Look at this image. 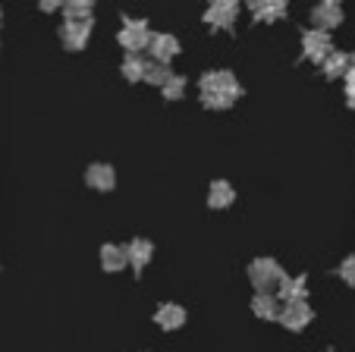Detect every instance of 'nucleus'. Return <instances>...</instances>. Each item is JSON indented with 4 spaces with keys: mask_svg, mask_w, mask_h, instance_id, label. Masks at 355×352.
<instances>
[{
    "mask_svg": "<svg viewBox=\"0 0 355 352\" xmlns=\"http://www.w3.org/2000/svg\"><path fill=\"white\" fill-rule=\"evenodd\" d=\"M280 299H286V305L289 302H302L305 299V277H283V283H280Z\"/></svg>",
    "mask_w": 355,
    "mask_h": 352,
    "instance_id": "obj_15",
    "label": "nucleus"
},
{
    "mask_svg": "<svg viewBox=\"0 0 355 352\" xmlns=\"http://www.w3.org/2000/svg\"><path fill=\"white\" fill-rule=\"evenodd\" d=\"M302 47H305V57L315 63H324L330 57V35L327 32H318V28H311V32H305V38H302Z\"/></svg>",
    "mask_w": 355,
    "mask_h": 352,
    "instance_id": "obj_6",
    "label": "nucleus"
},
{
    "mask_svg": "<svg viewBox=\"0 0 355 352\" xmlns=\"http://www.w3.org/2000/svg\"><path fill=\"white\" fill-rule=\"evenodd\" d=\"M145 79L151 82V85H167V82L173 79V73H170L167 63H145Z\"/></svg>",
    "mask_w": 355,
    "mask_h": 352,
    "instance_id": "obj_20",
    "label": "nucleus"
},
{
    "mask_svg": "<svg viewBox=\"0 0 355 352\" xmlns=\"http://www.w3.org/2000/svg\"><path fill=\"white\" fill-rule=\"evenodd\" d=\"M324 73L330 76V79H336V76H346L349 73V57L340 51H330V57L324 60Z\"/></svg>",
    "mask_w": 355,
    "mask_h": 352,
    "instance_id": "obj_17",
    "label": "nucleus"
},
{
    "mask_svg": "<svg viewBox=\"0 0 355 352\" xmlns=\"http://www.w3.org/2000/svg\"><path fill=\"white\" fill-rule=\"evenodd\" d=\"M123 76H126L129 82H135V79H145V60H139L135 53H129V57H126V63H123Z\"/></svg>",
    "mask_w": 355,
    "mask_h": 352,
    "instance_id": "obj_21",
    "label": "nucleus"
},
{
    "mask_svg": "<svg viewBox=\"0 0 355 352\" xmlns=\"http://www.w3.org/2000/svg\"><path fill=\"white\" fill-rule=\"evenodd\" d=\"M239 92L242 88L236 82V76L227 73V69H214V73H208L201 79V94H227V98H236Z\"/></svg>",
    "mask_w": 355,
    "mask_h": 352,
    "instance_id": "obj_1",
    "label": "nucleus"
},
{
    "mask_svg": "<svg viewBox=\"0 0 355 352\" xmlns=\"http://www.w3.org/2000/svg\"><path fill=\"white\" fill-rule=\"evenodd\" d=\"M148 51L155 53V63H170L176 53H180V41H176L173 35H151Z\"/></svg>",
    "mask_w": 355,
    "mask_h": 352,
    "instance_id": "obj_7",
    "label": "nucleus"
},
{
    "mask_svg": "<svg viewBox=\"0 0 355 352\" xmlns=\"http://www.w3.org/2000/svg\"><path fill=\"white\" fill-rule=\"evenodd\" d=\"M63 3H67V0H38V7L44 10V13H54V10H63Z\"/></svg>",
    "mask_w": 355,
    "mask_h": 352,
    "instance_id": "obj_24",
    "label": "nucleus"
},
{
    "mask_svg": "<svg viewBox=\"0 0 355 352\" xmlns=\"http://www.w3.org/2000/svg\"><path fill=\"white\" fill-rule=\"evenodd\" d=\"M252 16L261 22H270V19H280L286 13V0H252Z\"/></svg>",
    "mask_w": 355,
    "mask_h": 352,
    "instance_id": "obj_11",
    "label": "nucleus"
},
{
    "mask_svg": "<svg viewBox=\"0 0 355 352\" xmlns=\"http://www.w3.org/2000/svg\"><path fill=\"white\" fill-rule=\"evenodd\" d=\"M252 308H255V315H261V318H280V308H277V299L270 296V292H261V296H255Z\"/></svg>",
    "mask_w": 355,
    "mask_h": 352,
    "instance_id": "obj_19",
    "label": "nucleus"
},
{
    "mask_svg": "<svg viewBox=\"0 0 355 352\" xmlns=\"http://www.w3.org/2000/svg\"><path fill=\"white\" fill-rule=\"evenodd\" d=\"M349 67H355V53H352V57H349Z\"/></svg>",
    "mask_w": 355,
    "mask_h": 352,
    "instance_id": "obj_25",
    "label": "nucleus"
},
{
    "mask_svg": "<svg viewBox=\"0 0 355 352\" xmlns=\"http://www.w3.org/2000/svg\"><path fill=\"white\" fill-rule=\"evenodd\" d=\"M85 183H88L92 189H98V192H107V189H114V183H116L114 167H107V164H92V167H88V173H85Z\"/></svg>",
    "mask_w": 355,
    "mask_h": 352,
    "instance_id": "obj_9",
    "label": "nucleus"
},
{
    "mask_svg": "<svg viewBox=\"0 0 355 352\" xmlns=\"http://www.w3.org/2000/svg\"><path fill=\"white\" fill-rule=\"evenodd\" d=\"M311 22H315L318 32H327V28H336L343 22V10L340 3H321V7L311 13Z\"/></svg>",
    "mask_w": 355,
    "mask_h": 352,
    "instance_id": "obj_8",
    "label": "nucleus"
},
{
    "mask_svg": "<svg viewBox=\"0 0 355 352\" xmlns=\"http://www.w3.org/2000/svg\"><path fill=\"white\" fill-rule=\"evenodd\" d=\"M101 261H104V267H107V271H120V267L129 265L126 249H123V246H104V249H101Z\"/></svg>",
    "mask_w": 355,
    "mask_h": 352,
    "instance_id": "obj_16",
    "label": "nucleus"
},
{
    "mask_svg": "<svg viewBox=\"0 0 355 352\" xmlns=\"http://www.w3.org/2000/svg\"><path fill=\"white\" fill-rule=\"evenodd\" d=\"M63 10H67V19H92L94 0H67Z\"/></svg>",
    "mask_w": 355,
    "mask_h": 352,
    "instance_id": "obj_18",
    "label": "nucleus"
},
{
    "mask_svg": "<svg viewBox=\"0 0 355 352\" xmlns=\"http://www.w3.org/2000/svg\"><path fill=\"white\" fill-rule=\"evenodd\" d=\"M182 92H186V79H182V76H173V79L164 85V98H170V101L182 98Z\"/></svg>",
    "mask_w": 355,
    "mask_h": 352,
    "instance_id": "obj_22",
    "label": "nucleus"
},
{
    "mask_svg": "<svg viewBox=\"0 0 355 352\" xmlns=\"http://www.w3.org/2000/svg\"><path fill=\"white\" fill-rule=\"evenodd\" d=\"M151 252H155V249H151V242L148 240H135L132 246L126 249V258H129V265H132L135 271H141V267L148 265V258H151Z\"/></svg>",
    "mask_w": 355,
    "mask_h": 352,
    "instance_id": "obj_14",
    "label": "nucleus"
},
{
    "mask_svg": "<svg viewBox=\"0 0 355 352\" xmlns=\"http://www.w3.org/2000/svg\"><path fill=\"white\" fill-rule=\"evenodd\" d=\"M88 35H92V19H67L60 26V41L69 51H79L88 44Z\"/></svg>",
    "mask_w": 355,
    "mask_h": 352,
    "instance_id": "obj_2",
    "label": "nucleus"
},
{
    "mask_svg": "<svg viewBox=\"0 0 355 352\" xmlns=\"http://www.w3.org/2000/svg\"><path fill=\"white\" fill-rule=\"evenodd\" d=\"M236 13H239V3H236V0H211L208 13H205V22H208L211 28H230Z\"/></svg>",
    "mask_w": 355,
    "mask_h": 352,
    "instance_id": "obj_3",
    "label": "nucleus"
},
{
    "mask_svg": "<svg viewBox=\"0 0 355 352\" xmlns=\"http://www.w3.org/2000/svg\"><path fill=\"white\" fill-rule=\"evenodd\" d=\"M252 283L258 286V290H270V286H280L283 283V271L277 261L270 258H261L252 265Z\"/></svg>",
    "mask_w": 355,
    "mask_h": 352,
    "instance_id": "obj_5",
    "label": "nucleus"
},
{
    "mask_svg": "<svg viewBox=\"0 0 355 352\" xmlns=\"http://www.w3.org/2000/svg\"><path fill=\"white\" fill-rule=\"evenodd\" d=\"M148 41H151V32H148L145 19H126V28L120 32V44L129 53H139L141 47H148Z\"/></svg>",
    "mask_w": 355,
    "mask_h": 352,
    "instance_id": "obj_4",
    "label": "nucleus"
},
{
    "mask_svg": "<svg viewBox=\"0 0 355 352\" xmlns=\"http://www.w3.org/2000/svg\"><path fill=\"white\" fill-rule=\"evenodd\" d=\"M280 321L289 327V330H302V327L311 321V308L305 305V302H289V305L283 308Z\"/></svg>",
    "mask_w": 355,
    "mask_h": 352,
    "instance_id": "obj_10",
    "label": "nucleus"
},
{
    "mask_svg": "<svg viewBox=\"0 0 355 352\" xmlns=\"http://www.w3.org/2000/svg\"><path fill=\"white\" fill-rule=\"evenodd\" d=\"M233 199H236V192H233V186H230L227 180L211 183V192H208V205L211 208H227V205H233Z\"/></svg>",
    "mask_w": 355,
    "mask_h": 352,
    "instance_id": "obj_13",
    "label": "nucleus"
},
{
    "mask_svg": "<svg viewBox=\"0 0 355 352\" xmlns=\"http://www.w3.org/2000/svg\"><path fill=\"white\" fill-rule=\"evenodd\" d=\"M340 277L346 280L349 286H355V255H349V258L340 265Z\"/></svg>",
    "mask_w": 355,
    "mask_h": 352,
    "instance_id": "obj_23",
    "label": "nucleus"
},
{
    "mask_svg": "<svg viewBox=\"0 0 355 352\" xmlns=\"http://www.w3.org/2000/svg\"><path fill=\"white\" fill-rule=\"evenodd\" d=\"M155 321L164 327V330H176V327H180L182 321H186V312H182L180 305H173V302H167V305H161V308H157Z\"/></svg>",
    "mask_w": 355,
    "mask_h": 352,
    "instance_id": "obj_12",
    "label": "nucleus"
}]
</instances>
